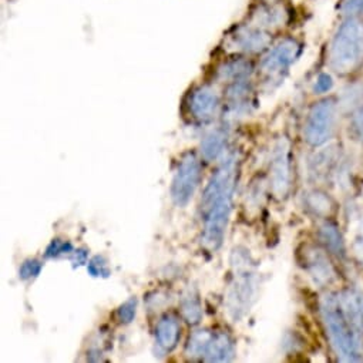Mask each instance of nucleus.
Instances as JSON below:
<instances>
[{
  "instance_id": "obj_1",
  "label": "nucleus",
  "mask_w": 363,
  "mask_h": 363,
  "mask_svg": "<svg viewBox=\"0 0 363 363\" xmlns=\"http://www.w3.org/2000/svg\"><path fill=\"white\" fill-rule=\"evenodd\" d=\"M237 175L238 158L233 154L218 165L203 193L201 242L210 251H217L223 245L233 211Z\"/></svg>"
},
{
  "instance_id": "obj_2",
  "label": "nucleus",
  "mask_w": 363,
  "mask_h": 363,
  "mask_svg": "<svg viewBox=\"0 0 363 363\" xmlns=\"http://www.w3.org/2000/svg\"><path fill=\"white\" fill-rule=\"evenodd\" d=\"M320 313L325 323L326 335L340 362L360 360L363 340L349 323L339 296L326 295L320 302Z\"/></svg>"
},
{
  "instance_id": "obj_3",
  "label": "nucleus",
  "mask_w": 363,
  "mask_h": 363,
  "mask_svg": "<svg viewBox=\"0 0 363 363\" xmlns=\"http://www.w3.org/2000/svg\"><path fill=\"white\" fill-rule=\"evenodd\" d=\"M330 66L339 73L353 72L363 57V22L350 18L336 32L330 46Z\"/></svg>"
},
{
  "instance_id": "obj_4",
  "label": "nucleus",
  "mask_w": 363,
  "mask_h": 363,
  "mask_svg": "<svg viewBox=\"0 0 363 363\" xmlns=\"http://www.w3.org/2000/svg\"><path fill=\"white\" fill-rule=\"evenodd\" d=\"M233 265L235 268L234 282L228 292L227 308L231 318L237 322L240 320L251 308L254 296H255V277L250 269V258L247 254L240 252V250L234 251Z\"/></svg>"
},
{
  "instance_id": "obj_5",
  "label": "nucleus",
  "mask_w": 363,
  "mask_h": 363,
  "mask_svg": "<svg viewBox=\"0 0 363 363\" xmlns=\"http://www.w3.org/2000/svg\"><path fill=\"white\" fill-rule=\"evenodd\" d=\"M201 179V164L196 154L189 152L179 161L171 184V200L172 203L183 208L186 207L196 194V190Z\"/></svg>"
},
{
  "instance_id": "obj_6",
  "label": "nucleus",
  "mask_w": 363,
  "mask_h": 363,
  "mask_svg": "<svg viewBox=\"0 0 363 363\" xmlns=\"http://www.w3.org/2000/svg\"><path fill=\"white\" fill-rule=\"evenodd\" d=\"M336 121V104L333 100H322L316 103L306 118L303 137L306 143L312 147L323 145L330 140L335 131Z\"/></svg>"
},
{
  "instance_id": "obj_7",
  "label": "nucleus",
  "mask_w": 363,
  "mask_h": 363,
  "mask_svg": "<svg viewBox=\"0 0 363 363\" xmlns=\"http://www.w3.org/2000/svg\"><path fill=\"white\" fill-rule=\"evenodd\" d=\"M269 168L272 193L278 199L286 197L291 187V144L285 137L275 144Z\"/></svg>"
},
{
  "instance_id": "obj_8",
  "label": "nucleus",
  "mask_w": 363,
  "mask_h": 363,
  "mask_svg": "<svg viewBox=\"0 0 363 363\" xmlns=\"http://www.w3.org/2000/svg\"><path fill=\"white\" fill-rule=\"evenodd\" d=\"M301 55V45L294 39H285L275 46L261 65L262 73L271 79H281L282 74L296 62Z\"/></svg>"
},
{
  "instance_id": "obj_9",
  "label": "nucleus",
  "mask_w": 363,
  "mask_h": 363,
  "mask_svg": "<svg viewBox=\"0 0 363 363\" xmlns=\"http://www.w3.org/2000/svg\"><path fill=\"white\" fill-rule=\"evenodd\" d=\"M302 265L315 284L325 286L335 281L336 272L330 264L328 255L315 247H305L301 252Z\"/></svg>"
},
{
  "instance_id": "obj_10",
  "label": "nucleus",
  "mask_w": 363,
  "mask_h": 363,
  "mask_svg": "<svg viewBox=\"0 0 363 363\" xmlns=\"http://www.w3.org/2000/svg\"><path fill=\"white\" fill-rule=\"evenodd\" d=\"M190 111L201 123L211 121L220 107V96L211 87H199L190 96Z\"/></svg>"
},
{
  "instance_id": "obj_11",
  "label": "nucleus",
  "mask_w": 363,
  "mask_h": 363,
  "mask_svg": "<svg viewBox=\"0 0 363 363\" xmlns=\"http://www.w3.org/2000/svg\"><path fill=\"white\" fill-rule=\"evenodd\" d=\"M235 356L233 337L225 332H213L207 345L203 360L206 362H230Z\"/></svg>"
},
{
  "instance_id": "obj_12",
  "label": "nucleus",
  "mask_w": 363,
  "mask_h": 363,
  "mask_svg": "<svg viewBox=\"0 0 363 363\" xmlns=\"http://www.w3.org/2000/svg\"><path fill=\"white\" fill-rule=\"evenodd\" d=\"M179 323L175 316L165 315L161 318L155 328V345L161 353L171 352L179 339Z\"/></svg>"
},
{
  "instance_id": "obj_13",
  "label": "nucleus",
  "mask_w": 363,
  "mask_h": 363,
  "mask_svg": "<svg viewBox=\"0 0 363 363\" xmlns=\"http://www.w3.org/2000/svg\"><path fill=\"white\" fill-rule=\"evenodd\" d=\"M233 40H234V46H237L238 50H242L247 53L262 52L271 43V38L268 33H265L261 29H252V28H241L235 33Z\"/></svg>"
},
{
  "instance_id": "obj_14",
  "label": "nucleus",
  "mask_w": 363,
  "mask_h": 363,
  "mask_svg": "<svg viewBox=\"0 0 363 363\" xmlns=\"http://www.w3.org/2000/svg\"><path fill=\"white\" fill-rule=\"evenodd\" d=\"M319 240L330 254H333L339 258L345 257V242H343L339 228L333 223L326 221L325 224L320 225Z\"/></svg>"
},
{
  "instance_id": "obj_15",
  "label": "nucleus",
  "mask_w": 363,
  "mask_h": 363,
  "mask_svg": "<svg viewBox=\"0 0 363 363\" xmlns=\"http://www.w3.org/2000/svg\"><path fill=\"white\" fill-rule=\"evenodd\" d=\"M227 133L224 130L211 131L201 143V154L207 161L217 160L225 150Z\"/></svg>"
},
{
  "instance_id": "obj_16",
  "label": "nucleus",
  "mask_w": 363,
  "mask_h": 363,
  "mask_svg": "<svg viewBox=\"0 0 363 363\" xmlns=\"http://www.w3.org/2000/svg\"><path fill=\"white\" fill-rule=\"evenodd\" d=\"M181 312H183V316L189 323L191 325L200 323L203 318V309H201V302L196 289L189 288L183 294V296H181Z\"/></svg>"
},
{
  "instance_id": "obj_17",
  "label": "nucleus",
  "mask_w": 363,
  "mask_h": 363,
  "mask_svg": "<svg viewBox=\"0 0 363 363\" xmlns=\"http://www.w3.org/2000/svg\"><path fill=\"white\" fill-rule=\"evenodd\" d=\"M251 73H252V65L244 59H235V60L227 62L218 70V74L223 80H231L233 83L240 80H247Z\"/></svg>"
},
{
  "instance_id": "obj_18",
  "label": "nucleus",
  "mask_w": 363,
  "mask_h": 363,
  "mask_svg": "<svg viewBox=\"0 0 363 363\" xmlns=\"http://www.w3.org/2000/svg\"><path fill=\"white\" fill-rule=\"evenodd\" d=\"M211 335H213V332H210L207 329L194 332L190 336L189 343L186 346V354L190 359H201L203 360L206 349H207V345H208V342L211 339Z\"/></svg>"
},
{
  "instance_id": "obj_19",
  "label": "nucleus",
  "mask_w": 363,
  "mask_h": 363,
  "mask_svg": "<svg viewBox=\"0 0 363 363\" xmlns=\"http://www.w3.org/2000/svg\"><path fill=\"white\" fill-rule=\"evenodd\" d=\"M305 204L315 216H328L332 211L330 199L320 191H311L305 196Z\"/></svg>"
},
{
  "instance_id": "obj_20",
  "label": "nucleus",
  "mask_w": 363,
  "mask_h": 363,
  "mask_svg": "<svg viewBox=\"0 0 363 363\" xmlns=\"http://www.w3.org/2000/svg\"><path fill=\"white\" fill-rule=\"evenodd\" d=\"M332 150L333 148H330L329 151H322L311 160V174L315 175L316 178L325 177L328 171H330L332 167L335 165L336 155Z\"/></svg>"
},
{
  "instance_id": "obj_21",
  "label": "nucleus",
  "mask_w": 363,
  "mask_h": 363,
  "mask_svg": "<svg viewBox=\"0 0 363 363\" xmlns=\"http://www.w3.org/2000/svg\"><path fill=\"white\" fill-rule=\"evenodd\" d=\"M67 254H73V245L70 241H66V240L56 238L46 248L48 258H57V257L67 255Z\"/></svg>"
},
{
  "instance_id": "obj_22",
  "label": "nucleus",
  "mask_w": 363,
  "mask_h": 363,
  "mask_svg": "<svg viewBox=\"0 0 363 363\" xmlns=\"http://www.w3.org/2000/svg\"><path fill=\"white\" fill-rule=\"evenodd\" d=\"M42 268H43V264L39 261V259H26L22 265H21V269H19V277L23 281H29V279H33L36 277H39V274L42 272Z\"/></svg>"
},
{
  "instance_id": "obj_23",
  "label": "nucleus",
  "mask_w": 363,
  "mask_h": 363,
  "mask_svg": "<svg viewBox=\"0 0 363 363\" xmlns=\"http://www.w3.org/2000/svg\"><path fill=\"white\" fill-rule=\"evenodd\" d=\"M87 271L91 277L94 278H107L110 275V268L107 265V261L104 257H94L93 259H90L89 262V267H87Z\"/></svg>"
},
{
  "instance_id": "obj_24",
  "label": "nucleus",
  "mask_w": 363,
  "mask_h": 363,
  "mask_svg": "<svg viewBox=\"0 0 363 363\" xmlns=\"http://www.w3.org/2000/svg\"><path fill=\"white\" fill-rule=\"evenodd\" d=\"M135 312H137V299L135 298H130L128 301H125L120 309H118V318L123 323H131L135 318Z\"/></svg>"
},
{
  "instance_id": "obj_25",
  "label": "nucleus",
  "mask_w": 363,
  "mask_h": 363,
  "mask_svg": "<svg viewBox=\"0 0 363 363\" xmlns=\"http://www.w3.org/2000/svg\"><path fill=\"white\" fill-rule=\"evenodd\" d=\"M342 11L346 16H357L363 13V0H345Z\"/></svg>"
},
{
  "instance_id": "obj_26",
  "label": "nucleus",
  "mask_w": 363,
  "mask_h": 363,
  "mask_svg": "<svg viewBox=\"0 0 363 363\" xmlns=\"http://www.w3.org/2000/svg\"><path fill=\"white\" fill-rule=\"evenodd\" d=\"M333 87V79L328 73H322L318 76L316 83H315V93H326Z\"/></svg>"
},
{
  "instance_id": "obj_27",
  "label": "nucleus",
  "mask_w": 363,
  "mask_h": 363,
  "mask_svg": "<svg viewBox=\"0 0 363 363\" xmlns=\"http://www.w3.org/2000/svg\"><path fill=\"white\" fill-rule=\"evenodd\" d=\"M352 128L354 131V135L360 140V143L363 144V108L357 110L354 114H353V118H352Z\"/></svg>"
},
{
  "instance_id": "obj_28",
  "label": "nucleus",
  "mask_w": 363,
  "mask_h": 363,
  "mask_svg": "<svg viewBox=\"0 0 363 363\" xmlns=\"http://www.w3.org/2000/svg\"><path fill=\"white\" fill-rule=\"evenodd\" d=\"M87 258H89V252L87 250L84 248H80V250H76L73 251V255H72V264L73 267H82L87 262Z\"/></svg>"
},
{
  "instance_id": "obj_29",
  "label": "nucleus",
  "mask_w": 363,
  "mask_h": 363,
  "mask_svg": "<svg viewBox=\"0 0 363 363\" xmlns=\"http://www.w3.org/2000/svg\"><path fill=\"white\" fill-rule=\"evenodd\" d=\"M356 252L360 258V261L363 262V214L360 218V227H359V235L356 238Z\"/></svg>"
}]
</instances>
